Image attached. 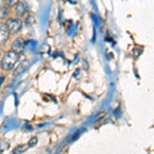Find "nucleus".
I'll list each match as a JSON object with an SVG mask.
<instances>
[{
  "label": "nucleus",
  "mask_w": 154,
  "mask_h": 154,
  "mask_svg": "<svg viewBox=\"0 0 154 154\" xmlns=\"http://www.w3.org/2000/svg\"><path fill=\"white\" fill-rule=\"evenodd\" d=\"M0 57H1V51H0Z\"/></svg>",
  "instance_id": "nucleus-13"
},
{
  "label": "nucleus",
  "mask_w": 154,
  "mask_h": 154,
  "mask_svg": "<svg viewBox=\"0 0 154 154\" xmlns=\"http://www.w3.org/2000/svg\"><path fill=\"white\" fill-rule=\"evenodd\" d=\"M3 81H4V77L3 76L0 77V86H1V84L3 83Z\"/></svg>",
  "instance_id": "nucleus-12"
},
{
  "label": "nucleus",
  "mask_w": 154,
  "mask_h": 154,
  "mask_svg": "<svg viewBox=\"0 0 154 154\" xmlns=\"http://www.w3.org/2000/svg\"><path fill=\"white\" fill-rule=\"evenodd\" d=\"M26 25L27 26H30V25H32L33 24V22H34V19H33V17L31 16V14H29L28 17H27V19H26Z\"/></svg>",
  "instance_id": "nucleus-9"
},
{
  "label": "nucleus",
  "mask_w": 154,
  "mask_h": 154,
  "mask_svg": "<svg viewBox=\"0 0 154 154\" xmlns=\"http://www.w3.org/2000/svg\"><path fill=\"white\" fill-rule=\"evenodd\" d=\"M20 59V54L16 51H8L3 54L0 62V67L3 71H11L14 68V65L18 63Z\"/></svg>",
  "instance_id": "nucleus-1"
},
{
  "label": "nucleus",
  "mask_w": 154,
  "mask_h": 154,
  "mask_svg": "<svg viewBox=\"0 0 154 154\" xmlns=\"http://www.w3.org/2000/svg\"><path fill=\"white\" fill-rule=\"evenodd\" d=\"M9 34H11V31H9L6 23L0 22V43L5 42L9 38Z\"/></svg>",
  "instance_id": "nucleus-5"
},
{
  "label": "nucleus",
  "mask_w": 154,
  "mask_h": 154,
  "mask_svg": "<svg viewBox=\"0 0 154 154\" xmlns=\"http://www.w3.org/2000/svg\"><path fill=\"white\" fill-rule=\"evenodd\" d=\"M29 11V4L27 3V1H20L14 5V11L19 17H23L27 11Z\"/></svg>",
  "instance_id": "nucleus-4"
},
{
  "label": "nucleus",
  "mask_w": 154,
  "mask_h": 154,
  "mask_svg": "<svg viewBox=\"0 0 154 154\" xmlns=\"http://www.w3.org/2000/svg\"><path fill=\"white\" fill-rule=\"evenodd\" d=\"M142 51H143V49H142V48H139V51H138V46H136V48H134V51H133V53H134V54H135L136 57H139L141 54H142Z\"/></svg>",
  "instance_id": "nucleus-10"
},
{
  "label": "nucleus",
  "mask_w": 154,
  "mask_h": 154,
  "mask_svg": "<svg viewBox=\"0 0 154 154\" xmlns=\"http://www.w3.org/2000/svg\"><path fill=\"white\" fill-rule=\"evenodd\" d=\"M36 144H37V138H36V137H32V138L29 140V142H28L29 147H33V146H35Z\"/></svg>",
  "instance_id": "nucleus-8"
},
{
  "label": "nucleus",
  "mask_w": 154,
  "mask_h": 154,
  "mask_svg": "<svg viewBox=\"0 0 154 154\" xmlns=\"http://www.w3.org/2000/svg\"><path fill=\"white\" fill-rule=\"evenodd\" d=\"M9 14L8 5H2L0 7V19H5Z\"/></svg>",
  "instance_id": "nucleus-6"
},
{
  "label": "nucleus",
  "mask_w": 154,
  "mask_h": 154,
  "mask_svg": "<svg viewBox=\"0 0 154 154\" xmlns=\"http://www.w3.org/2000/svg\"><path fill=\"white\" fill-rule=\"evenodd\" d=\"M6 25L8 27L11 33H19L22 30V27H23V22L20 18H11L7 20Z\"/></svg>",
  "instance_id": "nucleus-2"
},
{
  "label": "nucleus",
  "mask_w": 154,
  "mask_h": 154,
  "mask_svg": "<svg viewBox=\"0 0 154 154\" xmlns=\"http://www.w3.org/2000/svg\"><path fill=\"white\" fill-rule=\"evenodd\" d=\"M25 48V41L22 37H17L11 43V49L16 53H18L19 54H21L23 53Z\"/></svg>",
  "instance_id": "nucleus-3"
},
{
  "label": "nucleus",
  "mask_w": 154,
  "mask_h": 154,
  "mask_svg": "<svg viewBox=\"0 0 154 154\" xmlns=\"http://www.w3.org/2000/svg\"><path fill=\"white\" fill-rule=\"evenodd\" d=\"M6 1H7V4H8V5L14 6V5H16V4L20 1V0H6Z\"/></svg>",
  "instance_id": "nucleus-11"
},
{
  "label": "nucleus",
  "mask_w": 154,
  "mask_h": 154,
  "mask_svg": "<svg viewBox=\"0 0 154 154\" xmlns=\"http://www.w3.org/2000/svg\"><path fill=\"white\" fill-rule=\"evenodd\" d=\"M28 148H29L28 144H27V145H19V146H17V147L14 149V153H17V154L23 153L24 151H26Z\"/></svg>",
  "instance_id": "nucleus-7"
}]
</instances>
